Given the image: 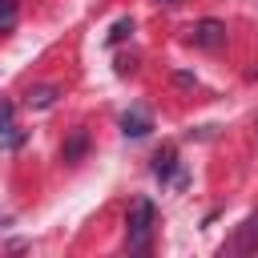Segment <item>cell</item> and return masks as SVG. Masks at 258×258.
Returning <instances> with one entry per match:
<instances>
[{"mask_svg": "<svg viewBox=\"0 0 258 258\" xmlns=\"http://www.w3.org/2000/svg\"><path fill=\"white\" fill-rule=\"evenodd\" d=\"M129 32H133V20H129V16H121V20H117V24L109 28V44H117V40H125Z\"/></svg>", "mask_w": 258, "mask_h": 258, "instance_id": "9", "label": "cell"}, {"mask_svg": "<svg viewBox=\"0 0 258 258\" xmlns=\"http://www.w3.org/2000/svg\"><path fill=\"white\" fill-rule=\"evenodd\" d=\"M52 101H56V85H40V89L28 93V105H32V109H48Z\"/></svg>", "mask_w": 258, "mask_h": 258, "instance_id": "6", "label": "cell"}, {"mask_svg": "<svg viewBox=\"0 0 258 258\" xmlns=\"http://www.w3.org/2000/svg\"><path fill=\"white\" fill-rule=\"evenodd\" d=\"M153 4H165V8H173V4H181V0H153Z\"/></svg>", "mask_w": 258, "mask_h": 258, "instance_id": "11", "label": "cell"}, {"mask_svg": "<svg viewBox=\"0 0 258 258\" xmlns=\"http://www.w3.org/2000/svg\"><path fill=\"white\" fill-rule=\"evenodd\" d=\"M149 234H153V202L149 198H133L129 206V226H125V242L133 254L149 250Z\"/></svg>", "mask_w": 258, "mask_h": 258, "instance_id": "1", "label": "cell"}, {"mask_svg": "<svg viewBox=\"0 0 258 258\" xmlns=\"http://www.w3.org/2000/svg\"><path fill=\"white\" fill-rule=\"evenodd\" d=\"M16 24V0H0V32H8Z\"/></svg>", "mask_w": 258, "mask_h": 258, "instance_id": "8", "label": "cell"}, {"mask_svg": "<svg viewBox=\"0 0 258 258\" xmlns=\"http://www.w3.org/2000/svg\"><path fill=\"white\" fill-rule=\"evenodd\" d=\"M8 121H12V105H8V101H0V125H8Z\"/></svg>", "mask_w": 258, "mask_h": 258, "instance_id": "10", "label": "cell"}, {"mask_svg": "<svg viewBox=\"0 0 258 258\" xmlns=\"http://www.w3.org/2000/svg\"><path fill=\"white\" fill-rule=\"evenodd\" d=\"M234 250H238V254H254V250H258V214H250V218L238 226V234H234Z\"/></svg>", "mask_w": 258, "mask_h": 258, "instance_id": "4", "label": "cell"}, {"mask_svg": "<svg viewBox=\"0 0 258 258\" xmlns=\"http://www.w3.org/2000/svg\"><path fill=\"white\" fill-rule=\"evenodd\" d=\"M185 32H189V44H198V48H222L226 44V24L222 20H198Z\"/></svg>", "mask_w": 258, "mask_h": 258, "instance_id": "2", "label": "cell"}, {"mask_svg": "<svg viewBox=\"0 0 258 258\" xmlns=\"http://www.w3.org/2000/svg\"><path fill=\"white\" fill-rule=\"evenodd\" d=\"M149 129H153V121H149V113H145L141 105H133V109L121 113V133H125V137H145Z\"/></svg>", "mask_w": 258, "mask_h": 258, "instance_id": "3", "label": "cell"}, {"mask_svg": "<svg viewBox=\"0 0 258 258\" xmlns=\"http://www.w3.org/2000/svg\"><path fill=\"white\" fill-rule=\"evenodd\" d=\"M85 141H89V137H85V129H73V137H69V141H64V149H60V153H64V161H77V157L85 153Z\"/></svg>", "mask_w": 258, "mask_h": 258, "instance_id": "7", "label": "cell"}, {"mask_svg": "<svg viewBox=\"0 0 258 258\" xmlns=\"http://www.w3.org/2000/svg\"><path fill=\"white\" fill-rule=\"evenodd\" d=\"M173 161H177V149L173 145H165V149H157V157H153V173L165 181L169 173H173Z\"/></svg>", "mask_w": 258, "mask_h": 258, "instance_id": "5", "label": "cell"}]
</instances>
